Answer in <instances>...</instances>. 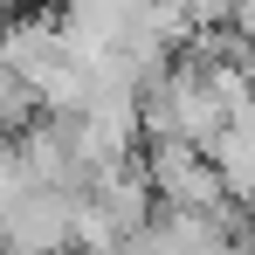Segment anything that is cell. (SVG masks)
<instances>
[{
	"instance_id": "1",
	"label": "cell",
	"mask_w": 255,
	"mask_h": 255,
	"mask_svg": "<svg viewBox=\"0 0 255 255\" xmlns=\"http://www.w3.org/2000/svg\"><path fill=\"white\" fill-rule=\"evenodd\" d=\"M145 172H152V193L166 214H235V193H228V172L214 166V152L186 145V138H159L145 152Z\"/></svg>"
}]
</instances>
